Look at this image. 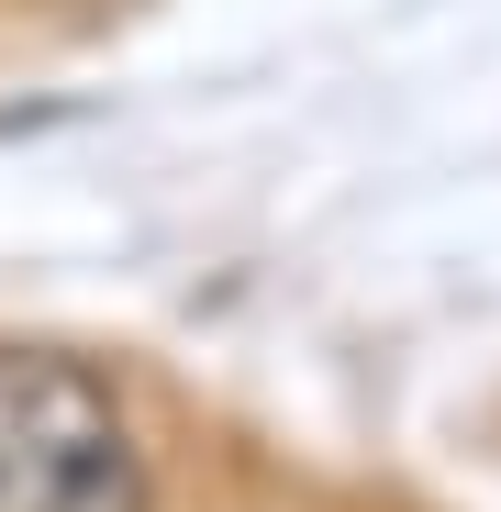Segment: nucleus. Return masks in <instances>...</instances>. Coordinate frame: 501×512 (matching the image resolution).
<instances>
[{
    "label": "nucleus",
    "instance_id": "f257e3e1",
    "mask_svg": "<svg viewBox=\"0 0 501 512\" xmlns=\"http://www.w3.org/2000/svg\"><path fill=\"white\" fill-rule=\"evenodd\" d=\"M0 512H145V446L101 368L0 346Z\"/></svg>",
    "mask_w": 501,
    "mask_h": 512
}]
</instances>
